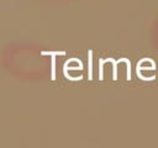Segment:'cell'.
Returning a JSON list of instances; mask_svg holds the SVG:
<instances>
[{
	"label": "cell",
	"instance_id": "6da1fadb",
	"mask_svg": "<svg viewBox=\"0 0 158 148\" xmlns=\"http://www.w3.org/2000/svg\"><path fill=\"white\" fill-rule=\"evenodd\" d=\"M63 73L72 80L80 79L83 76V64L79 59H68L63 63Z\"/></svg>",
	"mask_w": 158,
	"mask_h": 148
},
{
	"label": "cell",
	"instance_id": "7a4b0ae2",
	"mask_svg": "<svg viewBox=\"0 0 158 148\" xmlns=\"http://www.w3.org/2000/svg\"><path fill=\"white\" fill-rule=\"evenodd\" d=\"M137 74L144 80H151L156 76V63L152 59L144 58L137 64Z\"/></svg>",
	"mask_w": 158,
	"mask_h": 148
}]
</instances>
